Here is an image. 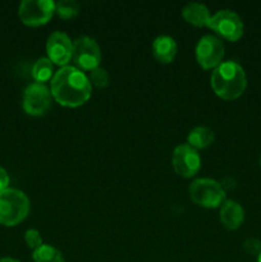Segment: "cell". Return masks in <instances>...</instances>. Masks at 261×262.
<instances>
[{"label": "cell", "instance_id": "1", "mask_svg": "<svg viewBox=\"0 0 261 262\" xmlns=\"http://www.w3.org/2000/svg\"><path fill=\"white\" fill-rule=\"evenodd\" d=\"M91 82L77 67L67 66L59 69L51 79L50 91L54 99L67 107L83 105L91 97Z\"/></svg>", "mask_w": 261, "mask_h": 262}, {"label": "cell", "instance_id": "2", "mask_svg": "<svg viewBox=\"0 0 261 262\" xmlns=\"http://www.w3.org/2000/svg\"><path fill=\"white\" fill-rule=\"evenodd\" d=\"M246 86V72L237 61H223L211 74L212 90L224 100H234L240 97L245 92Z\"/></svg>", "mask_w": 261, "mask_h": 262}, {"label": "cell", "instance_id": "3", "mask_svg": "<svg viewBox=\"0 0 261 262\" xmlns=\"http://www.w3.org/2000/svg\"><path fill=\"white\" fill-rule=\"evenodd\" d=\"M30 212V200L17 188H7L0 193V224L14 227Z\"/></svg>", "mask_w": 261, "mask_h": 262}, {"label": "cell", "instance_id": "4", "mask_svg": "<svg viewBox=\"0 0 261 262\" xmlns=\"http://www.w3.org/2000/svg\"><path fill=\"white\" fill-rule=\"evenodd\" d=\"M189 197L196 205L206 209L220 206L225 199V191L219 182L210 178H200L191 183Z\"/></svg>", "mask_w": 261, "mask_h": 262}, {"label": "cell", "instance_id": "5", "mask_svg": "<svg viewBox=\"0 0 261 262\" xmlns=\"http://www.w3.org/2000/svg\"><path fill=\"white\" fill-rule=\"evenodd\" d=\"M55 13L53 0H23L18 8V15L22 23L31 27L46 25Z\"/></svg>", "mask_w": 261, "mask_h": 262}, {"label": "cell", "instance_id": "6", "mask_svg": "<svg viewBox=\"0 0 261 262\" xmlns=\"http://www.w3.org/2000/svg\"><path fill=\"white\" fill-rule=\"evenodd\" d=\"M72 59L82 72H91L97 68L101 61V50L96 40L90 36H81L73 42Z\"/></svg>", "mask_w": 261, "mask_h": 262}, {"label": "cell", "instance_id": "7", "mask_svg": "<svg viewBox=\"0 0 261 262\" xmlns=\"http://www.w3.org/2000/svg\"><path fill=\"white\" fill-rule=\"evenodd\" d=\"M207 27L229 41L240 40L245 28L240 15L230 9L217 10L215 14L211 15Z\"/></svg>", "mask_w": 261, "mask_h": 262}, {"label": "cell", "instance_id": "8", "mask_svg": "<svg viewBox=\"0 0 261 262\" xmlns=\"http://www.w3.org/2000/svg\"><path fill=\"white\" fill-rule=\"evenodd\" d=\"M224 43L214 35H205L196 45L197 63L204 69L216 68L223 63Z\"/></svg>", "mask_w": 261, "mask_h": 262}, {"label": "cell", "instance_id": "9", "mask_svg": "<svg viewBox=\"0 0 261 262\" xmlns=\"http://www.w3.org/2000/svg\"><path fill=\"white\" fill-rule=\"evenodd\" d=\"M51 91L44 83H31L23 92V109L28 115L40 117L51 105Z\"/></svg>", "mask_w": 261, "mask_h": 262}, {"label": "cell", "instance_id": "10", "mask_svg": "<svg viewBox=\"0 0 261 262\" xmlns=\"http://www.w3.org/2000/svg\"><path fill=\"white\" fill-rule=\"evenodd\" d=\"M171 164L177 174L184 178H191L201 168V156L199 151L188 143H182L174 148Z\"/></svg>", "mask_w": 261, "mask_h": 262}, {"label": "cell", "instance_id": "11", "mask_svg": "<svg viewBox=\"0 0 261 262\" xmlns=\"http://www.w3.org/2000/svg\"><path fill=\"white\" fill-rule=\"evenodd\" d=\"M46 53L53 64L63 67L68 66L73 55V42L67 33L55 31L46 41Z\"/></svg>", "mask_w": 261, "mask_h": 262}, {"label": "cell", "instance_id": "12", "mask_svg": "<svg viewBox=\"0 0 261 262\" xmlns=\"http://www.w3.org/2000/svg\"><path fill=\"white\" fill-rule=\"evenodd\" d=\"M243 220H245V210L237 201L227 200L223 202L220 209V222L227 229H238L242 225Z\"/></svg>", "mask_w": 261, "mask_h": 262}, {"label": "cell", "instance_id": "13", "mask_svg": "<svg viewBox=\"0 0 261 262\" xmlns=\"http://www.w3.org/2000/svg\"><path fill=\"white\" fill-rule=\"evenodd\" d=\"M177 50H178V46H177L176 40L170 36H158L153 42V55L159 63H171L176 58Z\"/></svg>", "mask_w": 261, "mask_h": 262}, {"label": "cell", "instance_id": "14", "mask_svg": "<svg viewBox=\"0 0 261 262\" xmlns=\"http://www.w3.org/2000/svg\"><path fill=\"white\" fill-rule=\"evenodd\" d=\"M182 15L189 25L196 26V27L207 26L211 18L209 8L202 3H188L182 10Z\"/></svg>", "mask_w": 261, "mask_h": 262}, {"label": "cell", "instance_id": "15", "mask_svg": "<svg viewBox=\"0 0 261 262\" xmlns=\"http://www.w3.org/2000/svg\"><path fill=\"white\" fill-rule=\"evenodd\" d=\"M215 140V133L214 130L210 128L204 127V125H199L191 129L188 133V145L192 146L193 148L199 150V148H206L207 146L211 145Z\"/></svg>", "mask_w": 261, "mask_h": 262}, {"label": "cell", "instance_id": "16", "mask_svg": "<svg viewBox=\"0 0 261 262\" xmlns=\"http://www.w3.org/2000/svg\"><path fill=\"white\" fill-rule=\"evenodd\" d=\"M53 73H54V64L50 59L46 56V58H40L35 61V64L32 66V77L35 78V81L37 83H44L45 82L53 79Z\"/></svg>", "mask_w": 261, "mask_h": 262}, {"label": "cell", "instance_id": "17", "mask_svg": "<svg viewBox=\"0 0 261 262\" xmlns=\"http://www.w3.org/2000/svg\"><path fill=\"white\" fill-rule=\"evenodd\" d=\"M32 258L35 262H64L63 253L51 245L40 246L33 251Z\"/></svg>", "mask_w": 261, "mask_h": 262}, {"label": "cell", "instance_id": "18", "mask_svg": "<svg viewBox=\"0 0 261 262\" xmlns=\"http://www.w3.org/2000/svg\"><path fill=\"white\" fill-rule=\"evenodd\" d=\"M81 10V7L74 0H60L55 3V13L61 18V19H71L76 17Z\"/></svg>", "mask_w": 261, "mask_h": 262}, {"label": "cell", "instance_id": "19", "mask_svg": "<svg viewBox=\"0 0 261 262\" xmlns=\"http://www.w3.org/2000/svg\"><path fill=\"white\" fill-rule=\"evenodd\" d=\"M89 79L91 82V86L94 84V86L99 87V89L106 87L109 84V74H107V72L104 68H100V67L90 72Z\"/></svg>", "mask_w": 261, "mask_h": 262}, {"label": "cell", "instance_id": "20", "mask_svg": "<svg viewBox=\"0 0 261 262\" xmlns=\"http://www.w3.org/2000/svg\"><path fill=\"white\" fill-rule=\"evenodd\" d=\"M25 242L26 245L30 248H32L33 251L37 250L40 246H42V237H41V233L37 229H28L25 233Z\"/></svg>", "mask_w": 261, "mask_h": 262}, {"label": "cell", "instance_id": "21", "mask_svg": "<svg viewBox=\"0 0 261 262\" xmlns=\"http://www.w3.org/2000/svg\"><path fill=\"white\" fill-rule=\"evenodd\" d=\"M243 247L248 253H252V255H258L261 252V242L256 238H250L246 241Z\"/></svg>", "mask_w": 261, "mask_h": 262}, {"label": "cell", "instance_id": "22", "mask_svg": "<svg viewBox=\"0 0 261 262\" xmlns=\"http://www.w3.org/2000/svg\"><path fill=\"white\" fill-rule=\"evenodd\" d=\"M9 181L10 179H9V176H8L7 170H5L3 166H0V193L8 188V186H9Z\"/></svg>", "mask_w": 261, "mask_h": 262}, {"label": "cell", "instance_id": "23", "mask_svg": "<svg viewBox=\"0 0 261 262\" xmlns=\"http://www.w3.org/2000/svg\"><path fill=\"white\" fill-rule=\"evenodd\" d=\"M0 262H19V261L15 260V258H12V257H3V258H0Z\"/></svg>", "mask_w": 261, "mask_h": 262}, {"label": "cell", "instance_id": "24", "mask_svg": "<svg viewBox=\"0 0 261 262\" xmlns=\"http://www.w3.org/2000/svg\"><path fill=\"white\" fill-rule=\"evenodd\" d=\"M257 261H258V262H261V252L258 253V258H257Z\"/></svg>", "mask_w": 261, "mask_h": 262}, {"label": "cell", "instance_id": "25", "mask_svg": "<svg viewBox=\"0 0 261 262\" xmlns=\"http://www.w3.org/2000/svg\"><path fill=\"white\" fill-rule=\"evenodd\" d=\"M260 166H261V156H260Z\"/></svg>", "mask_w": 261, "mask_h": 262}]
</instances>
